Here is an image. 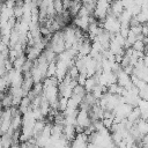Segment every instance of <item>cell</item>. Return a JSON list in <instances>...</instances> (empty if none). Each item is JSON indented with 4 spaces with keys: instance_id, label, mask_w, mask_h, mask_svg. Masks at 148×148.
Returning a JSON list of instances; mask_svg holds the SVG:
<instances>
[{
    "instance_id": "cell-1",
    "label": "cell",
    "mask_w": 148,
    "mask_h": 148,
    "mask_svg": "<svg viewBox=\"0 0 148 148\" xmlns=\"http://www.w3.org/2000/svg\"><path fill=\"white\" fill-rule=\"evenodd\" d=\"M52 6L56 10V13H60L64 10V7H62V1L61 0H53L52 2Z\"/></svg>"
}]
</instances>
